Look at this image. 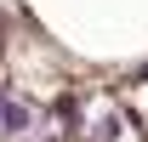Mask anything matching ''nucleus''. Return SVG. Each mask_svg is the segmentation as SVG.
I'll list each match as a JSON object with an SVG mask.
<instances>
[{"label":"nucleus","instance_id":"nucleus-1","mask_svg":"<svg viewBox=\"0 0 148 142\" xmlns=\"http://www.w3.org/2000/svg\"><path fill=\"white\" fill-rule=\"evenodd\" d=\"M29 125H34V108L17 102V97H0V131H6V137H23Z\"/></svg>","mask_w":148,"mask_h":142},{"label":"nucleus","instance_id":"nucleus-2","mask_svg":"<svg viewBox=\"0 0 148 142\" xmlns=\"http://www.w3.org/2000/svg\"><path fill=\"white\" fill-rule=\"evenodd\" d=\"M86 142H120V114H97V125L86 131Z\"/></svg>","mask_w":148,"mask_h":142},{"label":"nucleus","instance_id":"nucleus-3","mask_svg":"<svg viewBox=\"0 0 148 142\" xmlns=\"http://www.w3.org/2000/svg\"><path fill=\"white\" fill-rule=\"evenodd\" d=\"M51 114H57L63 125H80V97H57V102H51Z\"/></svg>","mask_w":148,"mask_h":142}]
</instances>
